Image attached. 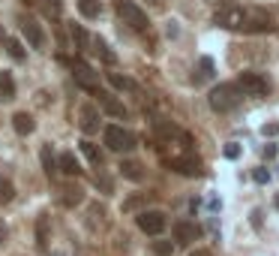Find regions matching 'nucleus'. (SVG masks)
<instances>
[{
    "instance_id": "obj_1",
    "label": "nucleus",
    "mask_w": 279,
    "mask_h": 256,
    "mask_svg": "<svg viewBox=\"0 0 279 256\" xmlns=\"http://www.w3.org/2000/svg\"><path fill=\"white\" fill-rule=\"evenodd\" d=\"M240 88L234 81H222L216 84V88H210V94H207V102H210V109L213 112H231L240 106Z\"/></svg>"
},
{
    "instance_id": "obj_2",
    "label": "nucleus",
    "mask_w": 279,
    "mask_h": 256,
    "mask_svg": "<svg viewBox=\"0 0 279 256\" xmlns=\"http://www.w3.org/2000/svg\"><path fill=\"white\" fill-rule=\"evenodd\" d=\"M114 9H117V15H120V21H123L129 30H138V33H144L147 27H150V21H147V12L135 3V0H114Z\"/></svg>"
},
{
    "instance_id": "obj_3",
    "label": "nucleus",
    "mask_w": 279,
    "mask_h": 256,
    "mask_svg": "<svg viewBox=\"0 0 279 256\" xmlns=\"http://www.w3.org/2000/svg\"><path fill=\"white\" fill-rule=\"evenodd\" d=\"M234 84L240 88V94H246V97H267V94L273 91V81H270L264 73H255V70L240 73Z\"/></svg>"
},
{
    "instance_id": "obj_4",
    "label": "nucleus",
    "mask_w": 279,
    "mask_h": 256,
    "mask_svg": "<svg viewBox=\"0 0 279 256\" xmlns=\"http://www.w3.org/2000/svg\"><path fill=\"white\" fill-rule=\"evenodd\" d=\"M102 139H105V145H108L111 151H117V154H126V151H132V148L138 145L135 133H129L126 127H120V124L105 127V130H102Z\"/></svg>"
},
{
    "instance_id": "obj_5",
    "label": "nucleus",
    "mask_w": 279,
    "mask_h": 256,
    "mask_svg": "<svg viewBox=\"0 0 279 256\" xmlns=\"http://www.w3.org/2000/svg\"><path fill=\"white\" fill-rule=\"evenodd\" d=\"M165 166L171 169V172L186 175V178H201L204 175V166H201V160L195 157L192 151L183 154V157H165Z\"/></svg>"
},
{
    "instance_id": "obj_6",
    "label": "nucleus",
    "mask_w": 279,
    "mask_h": 256,
    "mask_svg": "<svg viewBox=\"0 0 279 256\" xmlns=\"http://www.w3.org/2000/svg\"><path fill=\"white\" fill-rule=\"evenodd\" d=\"M270 30H273V19L264 9H243L240 33H270Z\"/></svg>"
},
{
    "instance_id": "obj_7",
    "label": "nucleus",
    "mask_w": 279,
    "mask_h": 256,
    "mask_svg": "<svg viewBox=\"0 0 279 256\" xmlns=\"http://www.w3.org/2000/svg\"><path fill=\"white\" fill-rule=\"evenodd\" d=\"M213 24L225 27V30H240L243 27V6L237 3H222L216 12H213Z\"/></svg>"
},
{
    "instance_id": "obj_8",
    "label": "nucleus",
    "mask_w": 279,
    "mask_h": 256,
    "mask_svg": "<svg viewBox=\"0 0 279 256\" xmlns=\"http://www.w3.org/2000/svg\"><path fill=\"white\" fill-rule=\"evenodd\" d=\"M69 66H72V76H75V81L81 84L84 91H90V94L99 91V76L93 73L90 63H84L81 58H75V60H69Z\"/></svg>"
},
{
    "instance_id": "obj_9",
    "label": "nucleus",
    "mask_w": 279,
    "mask_h": 256,
    "mask_svg": "<svg viewBox=\"0 0 279 256\" xmlns=\"http://www.w3.org/2000/svg\"><path fill=\"white\" fill-rule=\"evenodd\" d=\"M135 223L144 235H162L168 226V217H165V211H141L135 217Z\"/></svg>"
},
{
    "instance_id": "obj_10",
    "label": "nucleus",
    "mask_w": 279,
    "mask_h": 256,
    "mask_svg": "<svg viewBox=\"0 0 279 256\" xmlns=\"http://www.w3.org/2000/svg\"><path fill=\"white\" fill-rule=\"evenodd\" d=\"M171 235H174V244H192V241L201 238V226L195 223V220H177L174 229H171Z\"/></svg>"
},
{
    "instance_id": "obj_11",
    "label": "nucleus",
    "mask_w": 279,
    "mask_h": 256,
    "mask_svg": "<svg viewBox=\"0 0 279 256\" xmlns=\"http://www.w3.org/2000/svg\"><path fill=\"white\" fill-rule=\"evenodd\" d=\"M18 24H21L24 39H27L33 48H45V30H42V24H39L36 19H30V15H21Z\"/></svg>"
},
{
    "instance_id": "obj_12",
    "label": "nucleus",
    "mask_w": 279,
    "mask_h": 256,
    "mask_svg": "<svg viewBox=\"0 0 279 256\" xmlns=\"http://www.w3.org/2000/svg\"><path fill=\"white\" fill-rule=\"evenodd\" d=\"M78 127H81L87 136L99 130V109L93 106V102H84V106L78 109Z\"/></svg>"
},
{
    "instance_id": "obj_13",
    "label": "nucleus",
    "mask_w": 279,
    "mask_h": 256,
    "mask_svg": "<svg viewBox=\"0 0 279 256\" xmlns=\"http://www.w3.org/2000/svg\"><path fill=\"white\" fill-rule=\"evenodd\" d=\"M96 97H99V106H102V112H105V115L120 118V121H123V118L129 115L126 106H123V102H120L117 97H111V94H105V91H96Z\"/></svg>"
},
{
    "instance_id": "obj_14",
    "label": "nucleus",
    "mask_w": 279,
    "mask_h": 256,
    "mask_svg": "<svg viewBox=\"0 0 279 256\" xmlns=\"http://www.w3.org/2000/svg\"><path fill=\"white\" fill-rule=\"evenodd\" d=\"M57 202L63 205V208H75V205H81V202H84V190H81L78 184H63V187H60Z\"/></svg>"
},
{
    "instance_id": "obj_15",
    "label": "nucleus",
    "mask_w": 279,
    "mask_h": 256,
    "mask_svg": "<svg viewBox=\"0 0 279 256\" xmlns=\"http://www.w3.org/2000/svg\"><path fill=\"white\" fill-rule=\"evenodd\" d=\"M153 133L159 136V139H180V136H183V130L177 124L165 121V118H153Z\"/></svg>"
},
{
    "instance_id": "obj_16",
    "label": "nucleus",
    "mask_w": 279,
    "mask_h": 256,
    "mask_svg": "<svg viewBox=\"0 0 279 256\" xmlns=\"http://www.w3.org/2000/svg\"><path fill=\"white\" fill-rule=\"evenodd\" d=\"M57 169L63 175H69V178H75V175H81V163H78V157L72 151H63L60 157H57Z\"/></svg>"
},
{
    "instance_id": "obj_17",
    "label": "nucleus",
    "mask_w": 279,
    "mask_h": 256,
    "mask_svg": "<svg viewBox=\"0 0 279 256\" xmlns=\"http://www.w3.org/2000/svg\"><path fill=\"white\" fill-rule=\"evenodd\" d=\"M12 130L18 136H30L36 130V121H33V115H27V112H15L12 115Z\"/></svg>"
},
{
    "instance_id": "obj_18",
    "label": "nucleus",
    "mask_w": 279,
    "mask_h": 256,
    "mask_svg": "<svg viewBox=\"0 0 279 256\" xmlns=\"http://www.w3.org/2000/svg\"><path fill=\"white\" fill-rule=\"evenodd\" d=\"M39 157H42V169H45V175H48V178L60 172V169H57V157H54V151H51V145H42Z\"/></svg>"
},
{
    "instance_id": "obj_19",
    "label": "nucleus",
    "mask_w": 279,
    "mask_h": 256,
    "mask_svg": "<svg viewBox=\"0 0 279 256\" xmlns=\"http://www.w3.org/2000/svg\"><path fill=\"white\" fill-rule=\"evenodd\" d=\"M120 175L129 178V181H141L144 178V166L135 163V160H123V163H120Z\"/></svg>"
},
{
    "instance_id": "obj_20",
    "label": "nucleus",
    "mask_w": 279,
    "mask_h": 256,
    "mask_svg": "<svg viewBox=\"0 0 279 256\" xmlns=\"http://www.w3.org/2000/svg\"><path fill=\"white\" fill-rule=\"evenodd\" d=\"M93 51H96V55L102 58V63H108V66H114V63H117V55H114V51L108 48V42H105V39L93 37Z\"/></svg>"
},
{
    "instance_id": "obj_21",
    "label": "nucleus",
    "mask_w": 279,
    "mask_h": 256,
    "mask_svg": "<svg viewBox=\"0 0 279 256\" xmlns=\"http://www.w3.org/2000/svg\"><path fill=\"white\" fill-rule=\"evenodd\" d=\"M78 148H81V154H84V157L90 160L93 166H102V151H99L90 139H81V142H78Z\"/></svg>"
},
{
    "instance_id": "obj_22",
    "label": "nucleus",
    "mask_w": 279,
    "mask_h": 256,
    "mask_svg": "<svg viewBox=\"0 0 279 256\" xmlns=\"http://www.w3.org/2000/svg\"><path fill=\"white\" fill-rule=\"evenodd\" d=\"M0 97H3L6 102L9 99H15V79H12V73H0Z\"/></svg>"
},
{
    "instance_id": "obj_23",
    "label": "nucleus",
    "mask_w": 279,
    "mask_h": 256,
    "mask_svg": "<svg viewBox=\"0 0 279 256\" xmlns=\"http://www.w3.org/2000/svg\"><path fill=\"white\" fill-rule=\"evenodd\" d=\"M78 12L84 15V19H99L102 3H99V0H78Z\"/></svg>"
},
{
    "instance_id": "obj_24",
    "label": "nucleus",
    "mask_w": 279,
    "mask_h": 256,
    "mask_svg": "<svg viewBox=\"0 0 279 256\" xmlns=\"http://www.w3.org/2000/svg\"><path fill=\"white\" fill-rule=\"evenodd\" d=\"M213 76H216V63H213V58H198V79H195V81L213 79Z\"/></svg>"
},
{
    "instance_id": "obj_25",
    "label": "nucleus",
    "mask_w": 279,
    "mask_h": 256,
    "mask_svg": "<svg viewBox=\"0 0 279 256\" xmlns=\"http://www.w3.org/2000/svg\"><path fill=\"white\" fill-rule=\"evenodd\" d=\"M108 81H111V88H117V91H135V81L126 79V76H120V73H108Z\"/></svg>"
},
{
    "instance_id": "obj_26",
    "label": "nucleus",
    "mask_w": 279,
    "mask_h": 256,
    "mask_svg": "<svg viewBox=\"0 0 279 256\" xmlns=\"http://www.w3.org/2000/svg\"><path fill=\"white\" fill-rule=\"evenodd\" d=\"M36 244L42 250H48V214H42L39 223H36Z\"/></svg>"
},
{
    "instance_id": "obj_27",
    "label": "nucleus",
    "mask_w": 279,
    "mask_h": 256,
    "mask_svg": "<svg viewBox=\"0 0 279 256\" xmlns=\"http://www.w3.org/2000/svg\"><path fill=\"white\" fill-rule=\"evenodd\" d=\"M90 226H93V229H96V226H105V208H102L99 202L90 205Z\"/></svg>"
},
{
    "instance_id": "obj_28",
    "label": "nucleus",
    "mask_w": 279,
    "mask_h": 256,
    "mask_svg": "<svg viewBox=\"0 0 279 256\" xmlns=\"http://www.w3.org/2000/svg\"><path fill=\"white\" fill-rule=\"evenodd\" d=\"M12 196H15L12 181H9V178H0V205H9V202H12Z\"/></svg>"
},
{
    "instance_id": "obj_29",
    "label": "nucleus",
    "mask_w": 279,
    "mask_h": 256,
    "mask_svg": "<svg viewBox=\"0 0 279 256\" xmlns=\"http://www.w3.org/2000/svg\"><path fill=\"white\" fill-rule=\"evenodd\" d=\"M270 178H273V172H270L267 166H255V169H252V181H255V184L264 187V184H270Z\"/></svg>"
},
{
    "instance_id": "obj_30",
    "label": "nucleus",
    "mask_w": 279,
    "mask_h": 256,
    "mask_svg": "<svg viewBox=\"0 0 279 256\" xmlns=\"http://www.w3.org/2000/svg\"><path fill=\"white\" fill-rule=\"evenodd\" d=\"M6 51H9V58H12V60H24V45H21L18 39H12V37H9V39H6Z\"/></svg>"
},
{
    "instance_id": "obj_31",
    "label": "nucleus",
    "mask_w": 279,
    "mask_h": 256,
    "mask_svg": "<svg viewBox=\"0 0 279 256\" xmlns=\"http://www.w3.org/2000/svg\"><path fill=\"white\" fill-rule=\"evenodd\" d=\"M174 247H177L174 241H162V238H159V241H153V253H156V256H171Z\"/></svg>"
},
{
    "instance_id": "obj_32",
    "label": "nucleus",
    "mask_w": 279,
    "mask_h": 256,
    "mask_svg": "<svg viewBox=\"0 0 279 256\" xmlns=\"http://www.w3.org/2000/svg\"><path fill=\"white\" fill-rule=\"evenodd\" d=\"M240 154H243V148H240L237 142H228V145L222 148V157H225V160H240Z\"/></svg>"
},
{
    "instance_id": "obj_33",
    "label": "nucleus",
    "mask_w": 279,
    "mask_h": 256,
    "mask_svg": "<svg viewBox=\"0 0 279 256\" xmlns=\"http://www.w3.org/2000/svg\"><path fill=\"white\" fill-rule=\"evenodd\" d=\"M42 9H45V15H51V19H57L60 15V0H42Z\"/></svg>"
},
{
    "instance_id": "obj_34",
    "label": "nucleus",
    "mask_w": 279,
    "mask_h": 256,
    "mask_svg": "<svg viewBox=\"0 0 279 256\" xmlns=\"http://www.w3.org/2000/svg\"><path fill=\"white\" fill-rule=\"evenodd\" d=\"M261 136H264V139H276V136H279V121H267V124H261Z\"/></svg>"
},
{
    "instance_id": "obj_35",
    "label": "nucleus",
    "mask_w": 279,
    "mask_h": 256,
    "mask_svg": "<svg viewBox=\"0 0 279 256\" xmlns=\"http://www.w3.org/2000/svg\"><path fill=\"white\" fill-rule=\"evenodd\" d=\"M72 39H75V48H87V33H84V27L72 24Z\"/></svg>"
},
{
    "instance_id": "obj_36",
    "label": "nucleus",
    "mask_w": 279,
    "mask_h": 256,
    "mask_svg": "<svg viewBox=\"0 0 279 256\" xmlns=\"http://www.w3.org/2000/svg\"><path fill=\"white\" fill-rule=\"evenodd\" d=\"M141 202H144V196H132V199H126V202H123V211H135Z\"/></svg>"
},
{
    "instance_id": "obj_37",
    "label": "nucleus",
    "mask_w": 279,
    "mask_h": 256,
    "mask_svg": "<svg viewBox=\"0 0 279 256\" xmlns=\"http://www.w3.org/2000/svg\"><path fill=\"white\" fill-rule=\"evenodd\" d=\"M276 154H279V148H276V145H264V148H261V157H264V160H273Z\"/></svg>"
},
{
    "instance_id": "obj_38",
    "label": "nucleus",
    "mask_w": 279,
    "mask_h": 256,
    "mask_svg": "<svg viewBox=\"0 0 279 256\" xmlns=\"http://www.w3.org/2000/svg\"><path fill=\"white\" fill-rule=\"evenodd\" d=\"M6 238H9V226L3 223V217H0V244H6Z\"/></svg>"
},
{
    "instance_id": "obj_39",
    "label": "nucleus",
    "mask_w": 279,
    "mask_h": 256,
    "mask_svg": "<svg viewBox=\"0 0 279 256\" xmlns=\"http://www.w3.org/2000/svg\"><path fill=\"white\" fill-rule=\"evenodd\" d=\"M249 223H252V226H261V211H252V214H249Z\"/></svg>"
},
{
    "instance_id": "obj_40",
    "label": "nucleus",
    "mask_w": 279,
    "mask_h": 256,
    "mask_svg": "<svg viewBox=\"0 0 279 256\" xmlns=\"http://www.w3.org/2000/svg\"><path fill=\"white\" fill-rule=\"evenodd\" d=\"M189 256H213V253H210V250H192Z\"/></svg>"
},
{
    "instance_id": "obj_41",
    "label": "nucleus",
    "mask_w": 279,
    "mask_h": 256,
    "mask_svg": "<svg viewBox=\"0 0 279 256\" xmlns=\"http://www.w3.org/2000/svg\"><path fill=\"white\" fill-rule=\"evenodd\" d=\"M0 42H3V30H0Z\"/></svg>"
},
{
    "instance_id": "obj_42",
    "label": "nucleus",
    "mask_w": 279,
    "mask_h": 256,
    "mask_svg": "<svg viewBox=\"0 0 279 256\" xmlns=\"http://www.w3.org/2000/svg\"><path fill=\"white\" fill-rule=\"evenodd\" d=\"M276 208H279V196H276Z\"/></svg>"
},
{
    "instance_id": "obj_43",
    "label": "nucleus",
    "mask_w": 279,
    "mask_h": 256,
    "mask_svg": "<svg viewBox=\"0 0 279 256\" xmlns=\"http://www.w3.org/2000/svg\"><path fill=\"white\" fill-rule=\"evenodd\" d=\"M24 3H33V0H24Z\"/></svg>"
}]
</instances>
